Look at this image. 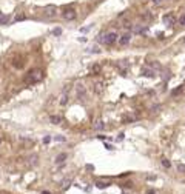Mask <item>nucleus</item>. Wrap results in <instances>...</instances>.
Here are the masks:
<instances>
[{
    "instance_id": "obj_1",
    "label": "nucleus",
    "mask_w": 185,
    "mask_h": 194,
    "mask_svg": "<svg viewBox=\"0 0 185 194\" xmlns=\"http://www.w3.org/2000/svg\"><path fill=\"white\" fill-rule=\"evenodd\" d=\"M42 77H43V72L40 69H32L28 72V75L25 77V82L26 83H37V82H40L42 80Z\"/></svg>"
},
{
    "instance_id": "obj_2",
    "label": "nucleus",
    "mask_w": 185,
    "mask_h": 194,
    "mask_svg": "<svg viewBox=\"0 0 185 194\" xmlns=\"http://www.w3.org/2000/svg\"><path fill=\"white\" fill-rule=\"evenodd\" d=\"M116 40H117V34L114 31L105 32V45H113V43H116Z\"/></svg>"
},
{
    "instance_id": "obj_3",
    "label": "nucleus",
    "mask_w": 185,
    "mask_h": 194,
    "mask_svg": "<svg viewBox=\"0 0 185 194\" xmlns=\"http://www.w3.org/2000/svg\"><path fill=\"white\" fill-rule=\"evenodd\" d=\"M62 15H63L65 20H74V18H76V11H74L72 8H66L62 12Z\"/></svg>"
},
{
    "instance_id": "obj_4",
    "label": "nucleus",
    "mask_w": 185,
    "mask_h": 194,
    "mask_svg": "<svg viewBox=\"0 0 185 194\" xmlns=\"http://www.w3.org/2000/svg\"><path fill=\"white\" fill-rule=\"evenodd\" d=\"M76 94H77V99H80V100H83V99H85V95H86V89H85V86H83L82 83L76 85Z\"/></svg>"
},
{
    "instance_id": "obj_5",
    "label": "nucleus",
    "mask_w": 185,
    "mask_h": 194,
    "mask_svg": "<svg viewBox=\"0 0 185 194\" xmlns=\"http://www.w3.org/2000/svg\"><path fill=\"white\" fill-rule=\"evenodd\" d=\"M43 12H45V15H48V17H54L56 14H57V8H56L54 5H48V6H45Z\"/></svg>"
},
{
    "instance_id": "obj_6",
    "label": "nucleus",
    "mask_w": 185,
    "mask_h": 194,
    "mask_svg": "<svg viewBox=\"0 0 185 194\" xmlns=\"http://www.w3.org/2000/svg\"><path fill=\"white\" fill-rule=\"evenodd\" d=\"M163 23H165V25H168V26H171V25H174V23H176V17L173 15V12L165 14V15H163Z\"/></svg>"
},
{
    "instance_id": "obj_7",
    "label": "nucleus",
    "mask_w": 185,
    "mask_h": 194,
    "mask_svg": "<svg viewBox=\"0 0 185 194\" xmlns=\"http://www.w3.org/2000/svg\"><path fill=\"white\" fill-rule=\"evenodd\" d=\"M130 40H131V34H130V32H125V34H122V35L119 37V43H120L122 46L128 45V43H130Z\"/></svg>"
},
{
    "instance_id": "obj_8",
    "label": "nucleus",
    "mask_w": 185,
    "mask_h": 194,
    "mask_svg": "<svg viewBox=\"0 0 185 194\" xmlns=\"http://www.w3.org/2000/svg\"><path fill=\"white\" fill-rule=\"evenodd\" d=\"M116 65H117V68L120 69V74H126V69H128V62H126V60H120V62H117Z\"/></svg>"
},
{
    "instance_id": "obj_9",
    "label": "nucleus",
    "mask_w": 185,
    "mask_h": 194,
    "mask_svg": "<svg viewBox=\"0 0 185 194\" xmlns=\"http://www.w3.org/2000/svg\"><path fill=\"white\" fill-rule=\"evenodd\" d=\"M49 122L54 123V125H59V123L62 122V117H60V115H51V117H49Z\"/></svg>"
},
{
    "instance_id": "obj_10",
    "label": "nucleus",
    "mask_w": 185,
    "mask_h": 194,
    "mask_svg": "<svg viewBox=\"0 0 185 194\" xmlns=\"http://www.w3.org/2000/svg\"><path fill=\"white\" fill-rule=\"evenodd\" d=\"M68 157V154L66 152H62V154H59L57 157H56V163H62V162H65V159Z\"/></svg>"
},
{
    "instance_id": "obj_11",
    "label": "nucleus",
    "mask_w": 185,
    "mask_h": 194,
    "mask_svg": "<svg viewBox=\"0 0 185 194\" xmlns=\"http://www.w3.org/2000/svg\"><path fill=\"white\" fill-rule=\"evenodd\" d=\"M142 74H143V75H148V77H154V75H156V74H154V71H153L151 68H148V69H146V68H143V69H142Z\"/></svg>"
},
{
    "instance_id": "obj_12",
    "label": "nucleus",
    "mask_w": 185,
    "mask_h": 194,
    "mask_svg": "<svg viewBox=\"0 0 185 194\" xmlns=\"http://www.w3.org/2000/svg\"><path fill=\"white\" fill-rule=\"evenodd\" d=\"M8 22H9V17L5 15L3 12H0V25H6Z\"/></svg>"
},
{
    "instance_id": "obj_13",
    "label": "nucleus",
    "mask_w": 185,
    "mask_h": 194,
    "mask_svg": "<svg viewBox=\"0 0 185 194\" xmlns=\"http://www.w3.org/2000/svg\"><path fill=\"white\" fill-rule=\"evenodd\" d=\"M68 94H69V92H66V91H63V92H62V97H60V105H66V102H68Z\"/></svg>"
},
{
    "instance_id": "obj_14",
    "label": "nucleus",
    "mask_w": 185,
    "mask_h": 194,
    "mask_svg": "<svg viewBox=\"0 0 185 194\" xmlns=\"http://www.w3.org/2000/svg\"><path fill=\"white\" fill-rule=\"evenodd\" d=\"M96 186H97V188H100V189H103V188L109 186V183H108V182H102V180H97V182H96Z\"/></svg>"
},
{
    "instance_id": "obj_15",
    "label": "nucleus",
    "mask_w": 185,
    "mask_h": 194,
    "mask_svg": "<svg viewBox=\"0 0 185 194\" xmlns=\"http://www.w3.org/2000/svg\"><path fill=\"white\" fill-rule=\"evenodd\" d=\"M69 185H71V179H65V180H62V188H63V189H66Z\"/></svg>"
},
{
    "instance_id": "obj_16",
    "label": "nucleus",
    "mask_w": 185,
    "mask_h": 194,
    "mask_svg": "<svg viewBox=\"0 0 185 194\" xmlns=\"http://www.w3.org/2000/svg\"><path fill=\"white\" fill-rule=\"evenodd\" d=\"M133 29H134V32H145V31L148 29V26H143V28H140V26H134Z\"/></svg>"
},
{
    "instance_id": "obj_17",
    "label": "nucleus",
    "mask_w": 185,
    "mask_h": 194,
    "mask_svg": "<svg viewBox=\"0 0 185 194\" xmlns=\"http://www.w3.org/2000/svg\"><path fill=\"white\" fill-rule=\"evenodd\" d=\"M162 165H163L165 168H170V166H171V163H170L168 160H166V159H162Z\"/></svg>"
},
{
    "instance_id": "obj_18",
    "label": "nucleus",
    "mask_w": 185,
    "mask_h": 194,
    "mask_svg": "<svg viewBox=\"0 0 185 194\" xmlns=\"http://www.w3.org/2000/svg\"><path fill=\"white\" fill-rule=\"evenodd\" d=\"M183 89V86H179V88H176L174 91H173V95H177V94H180V91Z\"/></svg>"
},
{
    "instance_id": "obj_19",
    "label": "nucleus",
    "mask_w": 185,
    "mask_h": 194,
    "mask_svg": "<svg viewBox=\"0 0 185 194\" xmlns=\"http://www.w3.org/2000/svg\"><path fill=\"white\" fill-rule=\"evenodd\" d=\"M94 128H96V129H103V123H102V122H97V123L94 125Z\"/></svg>"
},
{
    "instance_id": "obj_20",
    "label": "nucleus",
    "mask_w": 185,
    "mask_h": 194,
    "mask_svg": "<svg viewBox=\"0 0 185 194\" xmlns=\"http://www.w3.org/2000/svg\"><path fill=\"white\" fill-rule=\"evenodd\" d=\"M52 34H54V35H60V34H62V29H60V28H56V29L52 31Z\"/></svg>"
},
{
    "instance_id": "obj_21",
    "label": "nucleus",
    "mask_w": 185,
    "mask_h": 194,
    "mask_svg": "<svg viewBox=\"0 0 185 194\" xmlns=\"http://www.w3.org/2000/svg\"><path fill=\"white\" fill-rule=\"evenodd\" d=\"M35 160H37V156H31V157H29V163L35 165Z\"/></svg>"
},
{
    "instance_id": "obj_22",
    "label": "nucleus",
    "mask_w": 185,
    "mask_h": 194,
    "mask_svg": "<svg viewBox=\"0 0 185 194\" xmlns=\"http://www.w3.org/2000/svg\"><path fill=\"white\" fill-rule=\"evenodd\" d=\"M177 169H179L180 172H185V165H182V163H179V165H177Z\"/></svg>"
},
{
    "instance_id": "obj_23",
    "label": "nucleus",
    "mask_w": 185,
    "mask_h": 194,
    "mask_svg": "<svg viewBox=\"0 0 185 194\" xmlns=\"http://www.w3.org/2000/svg\"><path fill=\"white\" fill-rule=\"evenodd\" d=\"M179 25H183V26H185V14L179 18Z\"/></svg>"
},
{
    "instance_id": "obj_24",
    "label": "nucleus",
    "mask_w": 185,
    "mask_h": 194,
    "mask_svg": "<svg viewBox=\"0 0 185 194\" xmlns=\"http://www.w3.org/2000/svg\"><path fill=\"white\" fill-rule=\"evenodd\" d=\"M150 66H151V68H160V65H159V63H156V62H151V63H150Z\"/></svg>"
},
{
    "instance_id": "obj_25",
    "label": "nucleus",
    "mask_w": 185,
    "mask_h": 194,
    "mask_svg": "<svg viewBox=\"0 0 185 194\" xmlns=\"http://www.w3.org/2000/svg\"><path fill=\"white\" fill-rule=\"evenodd\" d=\"M20 20H25V15H17L15 17V22H20Z\"/></svg>"
},
{
    "instance_id": "obj_26",
    "label": "nucleus",
    "mask_w": 185,
    "mask_h": 194,
    "mask_svg": "<svg viewBox=\"0 0 185 194\" xmlns=\"http://www.w3.org/2000/svg\"><path fill=\"white\" fill-rule=\"evenodd\" d=\"M100 91H102V85L97 83V85H96V92H100Z\"/></svg>"
},
{
    "instance_id": "obj_27",
    "label": "nucleus",
    "mask_w": 185,
    "mask_h": 194,
    "mask_svg": "<svg viewBox=\"0 0 185 194\" xmlns=\"http://www.w3.org/2000/svg\"><path fill=\"white\" fill-rule=\"evenodd\" d=\"M142 17H143V18H145V20H148V18H151V17H153V15H151V14H143V15H142Z\"/></svg>"
},
{
    "instance_id": "obj_28",
    "label": "nucleus",
    "mask_w": 185,
    "mask_h": 194,
    "mask_svg": "<svg viewBox=\"0 0 185 194\" xmlns=\"http://www.w3.org/2000/svg\"><path fill=\"white\" fill-rule=\"evenodd\" d=\"M56 140H59V142H63V140H65V137H62V135H57V137H56Z\"/></svg>"
},
{
    "instance_id": "obj_29",
    "label": "nucleus",
    "mask_w": 185,
    "mask_h": 194,
    "mask_svg": "<svg viewBox=\"0 0 185 194\" xmlns=\"http://www.w3.org/2000/svg\"><path fill=\"white\" fill-rule=\"evenodd\" d=\"M49 140H51V137H45V139H43V142H45V143H48Z\"/></svg>"
},
{
    "instance_id": "obj_30",
    "label": "nucleus",
    "mask_w": 185,
    "mask_h": 194,
    "mask_svg": "<svg viewBox=\"0 0 185 194\" xmlns=\"http://www.w3.org/2000/svg\"><path fill=\"white\" fill-rule=\"evenodd\" d=\"M42 194H51V192H48V191H43V192H42Z\"/></svg>"
},
{
    "instance_id": "obj_31",
    "label": "nucleus",
    "mask_w": 185,
    "mask_h": 194,
    "mask_svg": "<svg viewBox=\"0 0 185 194\" xmlns=\"http://www.w3.org/2000/svg\"><path fill=\"white\" fill-rule=\"evenodd\" d=\"M153 2H156V3H159V2H160V0H153Z\"/></svg>"
},
{
    "instance_id": "obj_32",
    "label": "nucleus",
    "mask_w": 185,
    "mask_h": 194,
    "mask_svg": "<svg viewBox=\"0 0 185 194\" xmlns=\"http://www.w3.org/2000/svg\"><path fill=\"white\" fill-rule=\"evenodd\" d=\"M183 43H185V40H183Z\"/></svg>"
},
{
    "instance_id": "obj_33",
    "label": "nucleus",
    "mask_w": 185,
    "mask_h": 194,
    "mask_svg": "<svg viewBox=\"0 0 185 194\" xmlns=\"http://www.w3.org/2000/svg\"><path fill=\"white\" fill-rule=\"evenodd\" d=\"M0 142H2V140H0Z\"/></svg>"
}]
</instances>
